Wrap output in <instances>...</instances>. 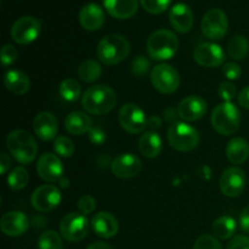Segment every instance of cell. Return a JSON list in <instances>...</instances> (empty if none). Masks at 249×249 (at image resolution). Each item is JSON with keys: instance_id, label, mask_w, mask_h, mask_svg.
Segmentation results:
<instances>
[{"instance_id": "cell-1", "label": "cell", "mask_w": 249, "mask_h": 249, "mask_svg": "<svg viewBox=\"0 0 249 249\" xmlns=\"http://www.w3.org/2000/svg\"><path fill=\"white\" fill-rule=\"evenodd\" d=\"M117 104V95L107 85H92L82 96V105L88 113L105 114L112 111Z\"/></svg>"}, {"instance_id": "cell-2", "label": "cell", "mask_w": 249, "mask_h": 249, "mask_svg": "<svg viewBox=\"0 0 249 249\" xmlns=\"http://www.w3.org/2000/svg\"><path fill=\"white\" fill-rule=\"evenodd\" d=\"M7 150L15 160L22 164H29L38 155V143L36 139L26 130L16 129L6 138Z\"/></svg>"}, {"instance_id": "cell-3", "label": "cell", "mask_w": 249, "mask_h": 249, "mask_svg": "<svg viewBox=\"0 0 249 249\" xmlns=\"http://www.w3.org/2000/svg\"><path fill=\"white\" fill-rule=\"evenodd\" d=\"M96 53L104 65L113 66L128 57L130 44L128 39L121 34H108L100 40Z\"/></svg>"}, {"instance_id": "cell-4", "label": "cell", "mask_w": 249, "mask_h": 249, "mask_svg": "<svg viewBox=\"0 0 249 249\" xmlns=\"http://www.w3.org/2000/svg\"><path fill=\"white\" fill-rule=\"evenodd\" d=\"M146 48H147L148 55L153 60H170L177 53L179 40L175 33H173L169 29H158L150 36Z\"/></svg>"}, {"instance_id": "cell-5", "label": "cell", "mask_w": 249, "mask_h": 249, "mask_svg": "<svg viewBox=\"0 0 249 249\" xmlns=\"http://www.w3.org/2000/svg\"><path fill=\"white\" fill-rule=\"evenodd\" d=\"M211 122L216 133L232 135L240 128L241 113L232 102H223L214 108Z\"/></svg>"}, {"instance_id": "cell-6", "label": "cell", "mask_w": 249, "mask_h": 249, "mask_svg": "<svg viewBox=\"0 0 249 249\" xmlns=\"http://www.w3.org/2000/svg\"><path fill=\"white\" fill-rule=\"evenodd\" d=\"M168 141L179 152H191L198 146L199 134L197 129L184 122H175L168 129Z\"/></svg>"}, {"instance_id": "cell-7", "label": "cell", "mask_w": 249, "mask_h": 249, "mask_svg": "<svg viewBox=\"0 0 249 249\" xmlns=\"http://www.w3.org/2000/svg\"><path fill=\"white\" fill-rule=\"evenodd\" d=\"M153 88L162 94H173L180 85V77L173 66L160 63L151 71Z\"/></svg>"}, {"instance_id": "cell-8", "label": "cell", "mask_w": 249, "mask_h": 249, "mask_svg": "<svg viewBox=\"0 0 249 249\" xmlns=\"http://www.w3.org/2000/svg\"><path fill=\"white\" fill-rule=\"evenodd\" d=\"M60 232L65 240L79 242L84 240L89 232V220L82 213L67 214L60 223Z\"/></svg>"}, {"instance_id": "cell-9", "label": "cell", "mask_w": 249, "mask_h": 249, "mask_svg": "<svg viewBox=\"0 0 249 249\" xmlns=\"http://www.w3.org/2000/svg\"><path fill=\"white\" fill-rule=\"evenodd\" d=\"M201 28L207 38L212 39V40H219L228 33V16L220 9L208 10L202 18Z\"/></svg>"}, {"instance_id": "cell-10", "label": "cell", "mask_w": 249, "mask_h": 249, "mask_svg": "<svg viewBox=\"0 0 249 249\" xmlns=\"http://www.w3.org/2000/svg\"><path fill=\"white\" fill-rule=\"evenodd\" d=\"M118 121L122 128L130 134L142 133L148 124L145 112L135 104L124 105L119 109Z\"/></svg>"}, {"instance_id": "cell-11", "label": "cell", "mask_w": 249, "mask_h": 249, "mask_svg": "<svg viewBox=\"0 0 249 249\" xmlns=\"http://www.w3.org/2000/svg\"><path fill=\"white\" fill-rule=\"evenodd\" d=\"M40 29L41 22L39 19L32 16H23L12 24L11 38L19 45H27L38 38Z\"/></svg>"}, {"instance_id": "cell-12", "label": "cell", "mask_w": 249, "mask_h": 249, "mask_svg": "<svg viewBox=\"0 0 249 249\" xmlns=\"http://www.w3.org/2000/svg\"><path fill=\"white\" fill-rule=\"evenodd\" d=\"M32 206L38 212H50L55 209L61 202V192L53 185H43L34 190L32 194Z\"/></svg>"}, {"instance_id": "cell-13", "label": "cell", "mask_w": 249, "mask_h": 249, "mask_svg": "<svg viewBox=\"0 0 249 249\" xmlns=\"http://www.w3.org/2000/svg\"><path fill=\"white\" fill-rule=\"evenodd\" d=\"M246 173L238 167H230L220 178V191L228 197H237L245 191Z\"/></svg>"}, {"instance_id": "cell-14", "label": "cell", "mask_w": 249, "mask_h": 249, "mask_svg": "<svg viewBox=\"0 0 249 249\" xmlns=\"http://www.w3.org/2000/svg\"><path fill=\"white\" fill-rule=\"evenodd\" d=\"M194 58L203 67H219L225 61V53L220 45L215 43H202L195 49Z\"/></svg>"}, {"instance_id": "cell-15", "label": "cell", "mask_w": 249, "mask_h": 249, "mask_svg": "<svg viewBox=\"0 0 249 249\" xmlns=\"http://www.w3.org/2000/svg\"><path fill=\"white\" fill-rule=\"evenodd\" d=\"M142 163L134 153H122L117 156L111 164V170L119 179H130L140 173Z\"/></svg>"}, {"instance_id": "cell-16", "label": "cell", "mask_w": 249, "mask_h": 249, "mask_svg": "<svg viewBox=\"0 0 249 249\" xmlns=\"http://www.w3.org/2000/svg\"><path fill=\"white\" fill-rule=\"evenodd\" d=\"M36 172L39 177L46 182H55L62 178L63 165L58 156L53 153H44L36 163Z\"/></svg>"}, {"instance_id": "cell-17", "label": "cell", "mask_w": 249, "mask_h": 249, "mask_svg": "<svg viewBox=\"0 0 249 249\" xmlns=\"http://www.w3.org/2000/svg\"><path fill=\"white\" fill-rule=\"evenodd\" d=\"M207 112V102L197 95L185 97L178 106V114L186 122H195L203 118Z\"/></svg>"}, {"instance_id": "cell-18", "label": "cell", "mask_w": 249, "mask_h": 249, "mask_svg": "<svg viewBox=\"0 0 249 249\" xmlns=\"http://www.w3.org/2000/svg\"><path fill=\"white\" fill-rule=\"evenodd\" d=\"M0 228L6 236L17 237L26 232L27 229L29 228V220L26 214H23L22 212H7L1 218Z\"/></svg>"}, {"instance_id": "cell-19", "label": "cell", "mask_w": 249, "mask_h": 249, "mask_svg": "<svg viewBox=\"0 0 249 249\" xmlns=\"http://www.w3.org/2000/svg\"><path fill=\"white\" fill-rule=\"evenodd\" d=\"M33 129L36 135L43 141H51L56 139L58 131L57 118L51 112H40L33 121Z\"/></svg>"}, {"instance_id": "cell-20", "label": "cell", "mask_w": 249, "mask_h": 249, "mask_svg": "<svg viewBox=\"0 0 249 249\" xmlns=\"http://www.w3.org/2000/svg\"><path fill=\"white\" fill-rule=\"evenodd\" d=\"M169 21L173 28L179 33H187L194 26V12L184 2H178L170 9Z\"/></svg>"}, {"instance_id": "cell-21", "label": "cell", "mask_w": 249, "mask_h": 249, "mask_svg": "<svg viewBox=\"0 0 249 249\" xmlns=\"http://www.w3.org/2000/svg\"><path fill=\"white\" fill-rule=\"evenodd\" d=\"M79 22L87 31L94 32L101 28L105 23V12L101 6L95 2H89L82 7L79 12Z\"/></svg>"}, {"instance_id": "cell-22", "label": "cell", "mask_w": 249, "mask_h": 249, "mask_svg": "<svg viewBox=\"0 0 249 249\" xmlns=\"http://www.w3.org/2000/svg\"><path fill=\"white\" fill-rule=\"evenodd\" d=\"M92 230L102 238H112L118 232V220L108 212H100L91 220Z\"/></svg>"}, {"instance_id": "cell-23", "label": "cell", "mask_w": 249, "mask_h": 249, "mask_svg": "<svg viewBox=\"0 0 249 249\" xmlns=\"http://www.w3.org/2000/svg\"><path fill=\"white\" fill-rule=\"evenodd\" d=\"M105 9L114 18H130L136 14L139 0H104Z\"/></svg>"}, {"instance_id": "cell-24", "label": "cell", "mask_w": 249, "mask_h": 249, "mask_svg": "<svg viewBox=\"0 0 249 249\" xmlns=\"http://www.w3.org/2000/svg\"><path fill=\"white\" fill-rule=\"evenodd\" d=\"M4 84L6 89L15 95H24L31 89V80L28 75L17 70L6 72L4 77Z\"/></svg>"}, {"instance_id": "cell-25", "label": "cell", "mask_w": 249, "mask_h": 249, "mask_svg": "<svg viewBox=\"0 0 249 249\" xmlns=\"http://www.w3.org/2000/svg\"><path fill=\"white\" fill-rule=\"evenodd\" d=\"M65 125L66 130L72 135H83L85 133H89L90 129L92 128V122L87 113L75 111L66 117Z\"/></svg>"}, {"instance_id": "cell-26", "label": "cell", "mask_w": 249, "mask_h": 249, "mask_svg": "<svg viewBox=\"0 0 249 249\" xmlns=\"http://www.w3.org/2000/svg\"><path fill=\"white\" fill-rule=\"evenodd\" d=\"M226 157L233 164H243L249 157V143L242 138H233L226 146Z\"/></svg>"}, {"instance_id": "cell-27", "label": "cell", "mask_w": 249, "mask_h": 249, "mask_svg": "<svg viewBox=\"0 0 249 249\" xmlns=\"http://www.w3.org/2000/svg\"><path fill=\"white\" fill-rule=\"evenodd\" d=\"M162 148V139L155 131H146L139 141V150L146 158H156Z\"/></svg>"}, {"instance_id": "cell-28", "label": "cell", "mask_w": 249, "mask_h": 249, "mask_svg": "<svg viewBox=\"0 0 249 249\" xmlns=\"http://www.w3.org/2000/svg\"><path fill=\"white\" fill-rule=\"evenodd\" d=\"M213 236L218 240H229L236 231V221L231 216H220L212 226Z\"/></svg>"}, {"instance_id": "cell-29", "label": "cell", "mask_w": 249, "mask_h": 249, "mask_svg": "<svg viewBox=\"0 0 249 249\" xmlns=\"http://www.w3.org/2000/svg\"><path fill=\"white\" fill-rule=\"evenodd\" d=\"M229 56L233 60H243L249 53V40L245 36H235L230 39L228 45Z\"/></svg>"}, {"instance_id": "cell-30", "label": "cell", "mask_w": 249, "mask_h": 249, "mask_svg": "<svg viewBox=\"0 0 249 249\" xmlns=\"http://www.w3.org/2000/svg\"><path fill=\"white\" fill-rule=\"evenodd\" d=\"M102 74V67L97 61L85 60L78 68V75L83 82L91 83L99 79Z\"/></svg>"}, {"instance_id": "cell-31", "label": "cell", "mask_w": 249, "mask_h": 249, "mask_svg": "<svg viewBox=\"0 0 249 249\" xmlns=\"http://www.w3.org/2000/svg\"><path fill=\"white\" fill-rule=\"evenodd\" d=\"M60 95L62 96L63 100L68 102H74L79 99L80 96V84L73 78H67V79L62 80L58 88Z\"/></svg>"}, {"instance_id": "cell-32", "label": "cell", "mask_w": 249, "mask_h": 249, "mask_svg": "<svg viewBox=\"0 0 249 249\" xmlns=\"http://www.w3.org/2000/svg\"><path fill=\"white\" fill-rule=\"evenodd\" d=\"M29 181V174L23 167H16L10 172L7 177V185L14 191H19L24 189Z\"/></svg>"}, {"instance_id": "cell-33", "label": "cell", "mask_w": 249, "mask_h": 249, "mask_svg": "<svg viewBox=\"0 0 249 249\" xmlns=\"http://www.w3.org/2000/svg\"><path fill=\"white\" fill-rule=\"evenodd\" d=\"M38 247L39 249H62L63 243L61 236L56 231L48 230L39 237Z\"/></svg>"}, {"instance_id": "cell-34", "label": "cell", "mask_w": 249, "mask_h": 249, "mask_svg": "<svg viewBox=\"0 0 249 249\" xmlns=\"http://www.w3.org/2000/svg\"><path fill=\"white\" fill-rule=\"evenodd\" d=\"M53 150L61 157H71L74 153V143L67 136H58L53 142Z\"/></svg>"}, {"instance_id": "cell-35", "label": "cell", "mask_w": 249, "mask_h": 249, "mask_svg": "<svg viewBox=\"0 0 249 249\" xmlns=\"http://www.w3.org/2000/svg\"><path fill=\"white\" fill-rule=\"evenodd\" d=\"M172 0H140V4L147 12L160 15L169 7Z\"/></svg>"}, {"instance_id": "cell-36", "label": "cell", "mask_w": 249, "mask_h": 249, "mask_svg": "<svg viewBox=\"0 0 249 249\" xmlns=\"http://www.w3.org/2000/svg\"><path fill=\"white\" fill-rule=\"evenodd\" d=\"M150 68H151L150 61L142 55L134 58L133 63H131V71H133V74L139 78L145 77V75L150 72Z\"/></svg>"}, {"instance_id": "cell-37", "label": "cell", "mask_w": 249, "mask_h": 249, "mask_svg": "<svg viewBox=\"0 0 249 249\" xmlns=\"http://www.w3.org/2000/svg\"><path fill=\"white\" fill-rule=\"evenodd\" d=\"M194 249H223L218 238L212 235H203L195 242Z\"/></svg>"}, {"instance_id": "cell-38", "label": "cell", "mask_w": 249, "mask_h": 249, "mask_svg": "<svg viewBox=\"0 0 249 249\" xmlns=\"http://www.w3.org/2000/svg\"><path fill=\"white\" fill-rule=\"evenodd\" d=\"M77 206L80 213L87 215V214L92 213L95 211V208H96V199L92 196H90V195H84V196H82L78 199Z\"/></svg>"}, {"instance_id": "cell-39", "label": "cell", "mask_w": 249, "mask_h": 249, "mask_svg": "<svg viewBox=\"0 0 249 249\" xmlns=\"http://www.w3.org/2000/svg\"><path fill=\"white\" fill-rule=\"evenodd\" d=\"M17 56H18V53L14 45L6 44L1 48V57L0 58H1V63L4 67L12 65L17 60Z\"/></svg>"}, {"instance_id": "cell-40", "label": "cell", "mask_w": 249, "mask_h": 249, "mask_svg": "<svg viewBox=\"0 0 249 249\" xmlns=\"http://www.w3.org/2000/svg\"><path fill=\"white\" fill-rule=\"evenodd\" d=\"M218 92L219 96L224 100V102H231L236 97L237 90H236V87L231 82H224L219 87Z\"/></svg>"}, {"instance_id": "cell-41", "label": "cell", "mask_w": 249, "mask_h": 249, "mask_svg": "<svg viewBox=\"0 0 249 249\" xmlns=\"http://www.w3.org/2000/svg\"><path fill=\"white\" fill-rule=\"evenodd\" d=\"M223 73L229 80H236L242 74V70H241L240 65H237V63L228 62L224 65Z\"/></svg>"}, {"instance_id": "cell-42", "label": "cell", "mask_w": 249, "mask_h": 249, "mask_svg": "<svg viewBox=\"0 0 249 249\" xmlns=\"http://www.w3.org/2000/svg\"><path fill=\"white\" fill-rule=\"evenodd\" d=\"M226 249H249V237L238 235L229 242Z\"/></svg>"}, {"instance_id": "cell-43", "label": "cell", "mask_w": 249, "mask_h": 249, "mask_svg": "<svg viewBox=\"0 0 249 249\" xmlns=\"http://www.w3.org/2000/svg\"><path fill=\"white\" fill-rule=\"evenodd\" d=\"M89 140L94 145H102L107 140V135L101 128H91L89 131Z\"/></svg>"}, {"instance_id": "cell-44", "label": "cell", "mask_w": 249, "mask_h": 249, "mask_svg": "<svg viewBox=\"0 0 249 249\" xmlns=\"http://www.w3.org/2000/svg\"><path fill=\"white\" fill-rule=\"evenodd\" d=\"M240 226L241 229H242V231L249 233V204L247 207H245L243 211L241 212Z\"/></svg>"}, {"instance_id": "cell-45", "label": "cell", "mask_w": 249, "mask_h": 249, "mask_svg": "<svg viewBox=\"0 0 249 249\" xmlns=\"http://www.w3.org/2000/svg\"><path fill=\"white\" fill-rule=\"evenodd\" d=\"M238 104L243 107V108L249 109V85L243 88L241 92L238 94Z\"/></svg>"}, {"instance_id": "cell-46", "label": "cell", "mask_w": 249, "mask_h": 249, "mask_svg": "<svg viewBox=\"0 0 249 249\" xmlns=\"http://www.w3.org/2000/svg\"><path fill=\"white\" fill-rule=\"evenodd\" d=\"M10 165H11V158L7 153L2 152L0 155V172H1V174H5L7 172Z\"/></svg>"}, {"instance_id": "cell-47", "label": "cell", "mask_w": 249, "mask_h": 249, "mask_svg": "<svg viewBox=\"0 0 249 249\" xmlns=\"http://www.w3.org/2000/svg\"><path fill=\"white\" fill-rule=\"evenodd\" d=\"M87 249H113L108 243L105 242H94L89 246Z\"/></svg>"}, {"instance_id": "cell-48", "label": "cell", "mask_w": 249, "mask_h": 249, "mask_svg": "<svg viewBox=\"0 0 249 249\" xmlns=\"http://www.w3.org/2000/svg\"><path fill=\"white\" fill-rule=\"evenodd\" d=\"M162 125V122H160V119L158 118V117H151L150 119H148V124H147V126H151V128H153V129H157V128H160V126Z\"/></svg>"}]
</instances>
